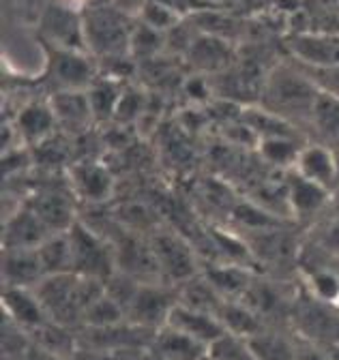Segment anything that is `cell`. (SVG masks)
Segmentation results:
<instances>
[{
  "label": "cell",
  "mask_w": 339,
  "mask_h": 360,
  "mask_svg": "<svg viewBox=\"0 0 339 360\" xmlns=\"http://www.w3.org/2000/svg\"><path fill=\"white\" fill-rule=\"evenodd\" d=\"M103 292L105 288L101 281L79 277L75 273L46 277L34 288V294L39 296L41 304L46 307L50 320L65 328L75 322L82 324L87 309L99 296H103Z\"/></svg>",
  "instance_id": "cell-1"
},
{
  "label": "cell",
  "mask_w": 339,
  "mask_h": 360,
  "mask_svg": "<svg viewBox=\"0 0 339 360\" xmlns=\"http://www.w3.org/2000/svg\"><path fill=\"white\" fill-rule=\"evenodd\" d=\"M67 236L71 245L75 275L105 283L116 273L112 240H105L97 230H93L84 221H75L67 230Z\"/></svg>",
  "instance_id": "cell-2"
},
{
  "label": "cell",
  "mask_w": 339,
  "mask_h": 360,
  "mask_svg": "<svg viewBox=\"0 0 339 360\" xmlns=\"http://www.w3.org/2000/svg\"><path fill=\"white\" fill-rule=\"evenodd\" d=\"M318 95L320 90L316 88V82L288 69L271 75L267 84V103L271 110H275L279 116L283 114L286 118L296 114L312 118Z\"/></svg>",
  "instance_id": "cell-3"
},
{
  "label": "cell",
  "mask_w": 339,
  "mask_h": 360,
  "mask_svg": "<svg viewBox=\"0 0 339 360\" xmlns=\"http://www.w3.org/2000/svg\"><path fill=\"white\" fill-rule=\"evenodd\" d=\"M82 30L91 48L101 56L120 58L124 52H129L134 30H129L124 15L114 9L108 7L93 9L84 18Z\"/></svg>",
  "instance_id": "cell-4"
},
{
  "label": "cell",
  "mask_w": 339,
  "mask_h": 360,
  "mask_svg": "<svg viewBox=\"0 0 339 360\" xmlns=\"http://www.w3.org/2000/svg\"><path fill=\"white\" fill-rule=\"evenodd\" d=\"M151 247L155 259L159 264L163 283H185L198 275V259L196 251L189 247L187 240L172 232H157L151 238Z\"/></svg>",
  "instance_id": "cell-5"
},
{
  "label": "cell",
  "mask_w": 339,
  "mask_h": 360,
  "mask_svg": "<svg viewBox=\"0 0 339 360\" xmlns=\"http://www.w3.org/2000/svg\"><path fill=\"white\" fill-rule=\"evenodd\" d=\"M179 302V294H174L165 283H148L140 285L136 298L127 309V322L146 328V330H161L167 324V318Z\"/></svg>",
  "instance_id": "cell-6"
},
{
  "label": "cell",
  "mask_w": 339,
  "mask_h": 360,
  "mask_svg": "<svg viewBox=\"0 0 339 360\" xmlns=\"http://www.w3.org/2000/svg\"><path fill=\"white\" fill-rule=\"evenodd\" d=\"M112 245H114V257H116V273L132 277L134 281L142 285L163 283L151 240L144 243L142 238L134 234H122L120 238L112 240Z\"/></svg>",
  "instance_id": "cell-7"
},
{
  "label": "cell",
  "mask_w": 339,
  "mask_h": 360,
  "mask_svg": "<svg viewBox=\"0 0 339 360\" xmlns=\"http://www.w3.org/2000/svg\"><path fill=\"white\" fill-rule=\"evenodd\" d=\"M54 232L28 206L13 212L3 230L5 251H37Z\"/></svg>",
  "instance_id": "cell-8"
},
{
  "label": "cell",
  "mask_w": 339,
  "mask_h": 360,
  "mask_svg": "<svg viewBox=\"0 0 339 360\" xmlns=\"http://www.w3.org/2000/svg\"><path fill=\"white\" fill-rule=\"evenodd\" d=\"M165 326H170V328H174V330H179V333L200 341L206 347H210L222 335H226V328L219 322L217 315L204 313V311H198V309H191V307H185L181 302H177V307L172 309V313H170Z\"/></svg>",
  "instance_id": "cell-9"
},
{
  "label": "cell",
  "mask_w": 339,
  "mask_h": 360,
  "mask_svg": "<svg viewBox=\"0 0 339 360\" xmlns=\"http://www.w3.org/2000/svg\"><path fill=\"white\" fill-rule=\"evenodd\" d=\"M3 307L18 326L28 328V330H39L41 326L52 322L46 307L41 304L39 296L34 294V290H28V288L5 285Z\"/></svg>",
  "instance_id": "cell-10"
},
{
  "label": "cell",
  "mask_w": 339,
  "mask_h": 360,
  "mask_svg": "<svg viewBox=\"0 0 339 360\" xmlns=\"http://www.w3.org/2000/svg\"><path fill=\"white\" fill-rule=\"evenodd\" d=\"M294 172L303 176L309 183L331 191L337 189V169H335V155L324 144H309L301 148V155L296 159Z\"/></svg>",
  "instance_id": "cell-11"
},
{
  "label": "cell",
  "mask_w": 339,
  "mask_h": 360,
  "mask_svg": "<svg viewBox=\"0 0 339 360\" xmlns=\"http://www.w3.org/2000/svg\"><path fill=\"white\" fill-rule=\"evenodd\" d=\"M71 187L82 200L99 204L110 198L114 180H112V174L103 165L84 161V163H77L71 172Z\"/></svg>",
  "instance_id": "cell-12"
},
{
  "label": "cell",
  "mask_w": 339,
  "mask_h": 360,
  "mask_svg": "<svg viewBox=\"0 0 339 360\" xmlns=\"http://www.w3.org/2000/svg\"><path fill=\"white\" fill-rule=\"evenodd\" d=\"M28 208L44 221L48 228L56 232H67L71 225L77 221L75 219V208L71 202L56 191H37L28 200Z\"/></svg>",
  "instance_id": "cell-13"
},
{
  "label": "cell",
  "mask_w": 339,
  "mask_h": 360,
  "mask_svg": "<svg viewBox=\"0 0 339 360\" xmlns=\"http://www.w3.org/2000/svg\"><path fill=\"white\" fill-rule=\"evenodd\" d=\"M3 277H5V285L34 290L46 279V273L39 262L37 251H5Z\"/></svg>",
  "instance_id": "cell-14"
},
{
  "label": "cell",
  "mask_w": 339,
  "mask_h": 360,
  "mask_svg": "<svg viewBox=\"0 0 339 360\" xmlns=\"http://www.w3.org/2000/svg\"><path fill=\"white\" fill-rule=\"evenodd\" d=\"M50 108L56 116V122L71 133L84 131L95 116L89 97H84L77 90H60L58 95L52 97Z\"/></svg>",
  "instance_id": "cell-15"
},
{
  "label": "cell",
  "mask_w": 339,
  "mask_h": 360,
  "mask_svg": "<svg viewBox=\"0 0 339 360\" xmlns=\"http://www.w3.org/2000/svg\"><path fill=\"white\" fill-rule=\"evenodd\" d=\"M151 347L157 352L161 360H206L208 358L206 345H202L200 341L170 326H163L161 330H157Z\"/></svg>",
  "instance_id": "cell-16"
},
{
  "label": "cell",
  "mask_w": 339,
  "mask_h": 360,
  "mask_svg": "<svg viewBox=\"0 0 339 360\" xmlns=\"http://www.w3.org/2000/svg\"><path fill=\"white\" fill-rule=\"evenodd\" d=\"M204 279L217 290L224 300H243L251 288V277L236 264H217L206 270Z\"/></svg>",
  "instance_id": "cell-17"
},
{
  "label": "cell",
  "mask_w": 339,
  "mask_h": 360,
  "mask_svg": "<svg viewBox=\"0 0 339 360\" xmlns=\"http://www.w3.org/2000/svg\"><path fill=\"white\" fill-rule=\"evenodd\" d=\"M286 198H288V206L299 214V217H307L318 212L326 200H328V191L309 183L303 176L292 174L286 183Z\"/></svg>",
  "instance_id": "cell-18"
},
{
  "label": "cell",
  "mask_w": 339,
  "mask_h": 360,
  "mask_svg": "<svg viewBox=\"0 0 339 360\" xmlns=\"http://www.w3.org/2000/svg\"><path fill=\"white\" fill-rule=\"evenodd\" d=\"M294 54L314 69L339 65V39L337 37H299L292 41Z\"/></svg>",
  "instance_id": "cell-19"
},
{
  "label": "cell",
  "mask_w": 339,
  "mask_h": 360,
  "mask_svg": "<svg viewBox=\"0 0 339 360\" xmlns=\"http://www.w3.org/2000/svg\"><path fill=\"white\" fill-rule=\"evenodd\" d=\"M37 255H39L41 266H44L46 277L73 273V257H71V245H69L67 232L52 234L37 249Z\"/></svg>",
  "instance_id": "cell-20"
},
{
  "label": "cell",
  "mask_w": 339,
  "mask_h": 360,
  "mask_svg": "<svg viewBox=\"0 0 339 360\" xmlns=\"http://www.w3.org/2000/svg\"><path fill=\"white\" fill-rule=\"evenodd\" d=\"M54 124L58 122L52 108L39 103L26 105L18 118V129L22 133V138H26L28 142H46L50 138V133L54 131Z\"/></svg>",
  "instance_id": "cell-21"
},
{
  "label": "cell",
  "mask_w": 339,
  "mask_h": 360,
  "mask_svg": "<svg viewBox=\"0 0 339 360\" xmlns=\"http://www.w3.org/2000/svg\"><path fill=\"white\" fill-rule=\"evenodd\" d=\"M189 56L193 60V65L202 67L204 71H219L226 69V65L230 63L232 54L230 48L226 45V41L222 37H200L191 43Z\"/></svg>",
  "instance_id": "cell-22"
},
{
  "label": "cell",
  "mask_w": 339,
  "mask_h": 360,
  "mask_svg": "<svg viewBox=\"0 0 339 360\" xmlns=\"http://www.w3.org/2000/svg\"><path fill=\"white\" fill-rule=\"evenodd\" d=\"M312 122L316 131L320 133V138L339 146V99L337 97L320 90L314 112H312Z\"/></svg>",
  "instance_id": "cell-23"
},
{
  "label": "cell",
  "mask_w": 339,
  "mask_h": 360,
  "mask_svg": "<svg viewBox=\"0 0 339 360\" xmlns=\"http://www.w3.org/2000/svg\"><path fill=\"white\" fill-rule=\"evenodd\" d=\"M54 75L65 90H77L91 82V65L73 52H63L56 56Z\"/></svg>",
  "instance_id": "cell-24"
},
{
  "label": "cell",
  "mask_w": 339,
  "mask_h": 360,
  "mask_svg": "<svg viewBox=\"0 0 339 360\" xmlns=\"http://www.w3.org/2000/svg\"><path fill=\"white\" fill-rule=\"evenodd\" d=\"M127 322V315L122 311L120 304H116L105 292L103 296H99L89 309L84 313L82 324L87 326L89 330H103V328H112Z\"/></svg>",
  "instance_id": "cell-25"
},
{
  "label": "cell",
  "mask_w": 339,
  "mask_h": 360,
  "mask_svg": "<svg viewBox=\"0 0 339 360\" xmlns=\"http://www.w3.org/2000/svg\"><path fill=\"white\" fill-rule=\"evenodd\" d=\"M260 155L275 167H294L301 155V146L288 135H273L260 142Z\"/></svg>",
  "instance_id": "cell-26"
},
{
  "label": "cell",
  "mask_w": 339,
  "mask_h": 360,
  "mask_svg": "<svg viewBox=\"0 0 339 360\" xmlns=\"http://www.w3.org/2000/svg\"><path fill=\"white\" fill-rule=\"evenodd\" d=\"M208 358L210 360H260L247 337H238L232 333L222 335L208 347Z\"/></svg>",
  "instance_id": "cell-27"
},
{
  "label": "cell",
  "mask_w": 339,
  "mask_h": 360,
  "mask_svg": "<svg viewBox=\"0 0 339 360\" xmlns=\"http://www.w3.org/2000/svg\"><path fill=\"white\" fill-rule=\"evenodd\" d=\"M249 343L260 360H294L296 358V347L273 333L260 330L258 335L249 337Z\"/></svg>",
  "instance_id": "cell-28"
},
{
  "label": "cell",
  "mask_w": 339,
  "mask_h": 360,
  "mask_svg": "<svg viewBox=\"0 0 339 360\" xmlns=\"http://www.w3.org/2000/svg\"><path fill=\"white\" fill-rule=\"evenodd\" d=\"M307 294L326 304H339V275L326 268H316L307 275Z\"/></svg>",
  "instance_id": "cell-29"
},
{
  "label": "cell",
  "mask_w": 339,
  "mask_h": 360,
  "mask_svg": "<svg viewBox=\"0 0 339 360\" xmlns=\"http://www.w3.org/2000/svg\"><path fill=\"white\" fill-rule=\"evenodd\" d=\"M161 43H163V39H161V32L159 30H155L151 26H140L132 34L129 52H134L140 58H151L153 54L159 52Z\"/></svg>",
  "instance_id": "cell-30"
},
{
  "label": "cell",
  "mask_w": 339,
  "mask_h": 360,
  "mask_svg": "<svg viewBox=\"0 0 339 360\" xmlns=\"http://www.w3.org/2000/svg\"><path fill=\"white\" fill-rule=\"evenodd\" d=\"M142 20L144 26H151L161 32L177 24V11L163 3H157V0H148V3L142 5Z\"/></svg>",
  "instance_id": "cell-31"
},
{
  "label": "cell",
  "mask_w": 339,
  "mask_h": 360,
  "mask_svg": "<svg viewBox=\"0 0 339 360\" xmlns=\"http://www.w3.org/2000/svg\"><path fill=\"white\" fill-rule=\"evenodd\" d=\"M91 108L95 116H108L110 112H114L118 108V93L112 88V84H97L93 86L91 95H89Z\"/></svg>",
  "instance_id": "cell-32"
},
{
  "label": "cell",
  "mask_w": 339,
  "mask_h": 360,
  "mask_svg": "<svg viewBox=\"0 0 339 360\" xmlns=\"http://www.w3.org/2000/svg\"><path fill=\"white\" fill-rule=\"evenodd\" d=\"M140 110H142V97L136 95V93H129V95L120 97L118 108H116V116H118L122 122H127V120H132Z\"/></svg>",
  "instance_id": "cell-33"
},
{
  "label": "cell",
  "mask_w": 339,
  "mask_h": 360,
  "mask_svg": "<svg viewBox=\"0 0 339 360\" xmlns=\"http://www.w3.org/2000/svg\"><path fill=\"white\" fill-rule=\"evenodd\" d=\"M318 82L322 84V93H328L339 99V65L318 69Z\"/></svg>",
  "instance_id": "cell-34"
},
{
  "label": "cell",
  "mask_w": 339,
  "mask_h": 360,
  "mask_svg": "<svg viewBox=\"0 0 339 360\" xmlns=\"http://www.w3.org/2000/svg\"><path fill=\"white\" fill-rule=\"evenodd\" d=\"M322 245L331 251L339 255V219L331 221V225L326 228L324 236H322Z\"/></svg>",
  "instance_id": "cell-35"
},
{
  "label": "cell",
  "mask_w": 339,
  "mask_h": 360,
  "mask_svg": "<svg viewBox=\"0 0 339 360\" xmlns=\"http://www.w3.org/2000/svg\"><path fill=\"white\" fill-rule=\"evenodd\" d=\"M326 358H328V360H339V345L326 347Z\"/></svg>",
  "instance_id": "cell-36"
},
{
  "label": "cell",
  "mask_w": 339,
  "mask_h": 360,
  "mask_svg": "<svg viewBox=\"0 0 339 360\" xmlns=\"http://www.w3.org/2000/svg\"><path fill=\"white\" fill-rule=\"evenodd\" d=\"M333 155H335V169H337V187H339V146L333 148Z\"/></svg>",
  "instance_id": "cell-37"
}]
</instances>
